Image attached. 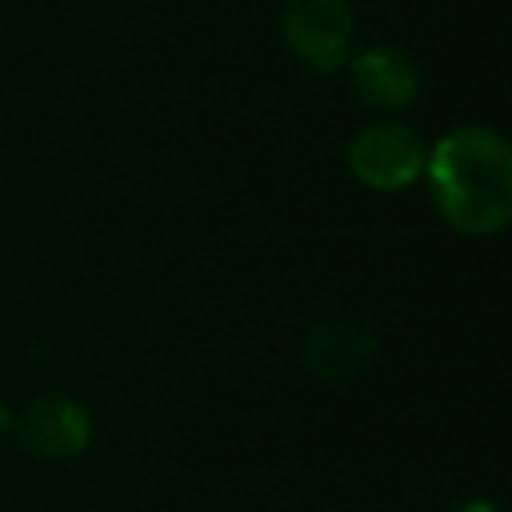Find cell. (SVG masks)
<instances>
[{"mask_svg": "<svg viewBox=\"0 0 512 512\" xmlns=\"http://www.w3.org/2000/svg\"><path fill=\"white\" fill-rule=\"evenodd\" d=\"M4 436H12V412L0 408V444H4Z\"/></svg>", "mask_w": 512, "mask_h": 512, "instance_id": "cell-8", "label": "cell"}, {"mask_svg": "<svg viewBox=\"0 0 512 512\" xmlns=\"http://www.w3.org/2000/svg\"><path fill=\"white\" fill-rule=\"evenodd\" d=\"M440 216L464 236H492L512 216V148L492 128H456L424 160Z\"/></svg>", "mask_w": 512, "mask_h": 512, "instance_id": "cell-1", "label": "cell"}, {"mask_svg": "<svg viewBox=\"0 0 512 512\" xmlns=\"http://www.w3.org/2000/svg\"><path fill=\"white\" fill-rule=\"evenodd\" d=\"M284 40L292 56L312 72H336L352 60L356 20L348 0H288Z\"/></svg>", "mask_w": 512, "mask_h": 512, "instance_id": "cell-3", "label": "cell"}, {"mask_svg": "<svg viewBox=\"0 0 512 512\" xmlns=\"http://www.w3.org/2000/svg\"><path fill=\"white\" fill-rule=\"evenodd\" d=\"M304 368L316 376V380H332V384H344L352 376H360L376 356H380V340L372 328H364L360 320H316L304 336Z\"/></svg>", "mask_w": 512, "mask_h": 512, "instance_id": "cell-5", "label": "cell"}, {"mask_svg": "<svg viewBox=\"0 0 512 512\" xmlns=\"http://www.w3.org/2000/svg\"><path fill=\"white\" fill-rule=\"evenodd\" d=\"M348 88L364 108L396 112V108L412 104V96L420 88V76H416V64L400 48H368L352 60Z\"/></svg>", "mask_w": 512, "mask_h": 512, "instance_id": "cell-6", "label": "cell"}, {"mask_svg": "<svg viewBox=\"0 0 512 512\" xmlns=\"http://www.w3.org/2000/svg\"><path fill=\"white\" fill-rule=\"evenodd\" d=\"M12 436L40 460H72L92 440V416L68 396H40L20 416H12Z\"/></svg>", "mask_w": 512, "mask_h": 512, "instance_id": "cell-4", "label": "cell"}, {"mask_svg": "<svg viewBox=\"0 0 512 512\" xmlns=\"http://www.w3.org/2000/svg\"><path fill=\"white\" fill-rule=\"evenodd\" d=\"M452 512H496V504H492V500H480V496H472V500L456 504Z\"/></svg>", "mask_w": 512, "mask_h": 512, "instance_id": "cell-7", "label": "cell"}, {"mask_svg": "<svg viewBox=\"0 0 512 512\" xmlns=\"http://www.w3.org/2000/svg\"><path fill=\"white\" fill-rule=\"evenodd\" d=\"M428 148L424 140L400 120H376L360 128L348 144V168L360 184L376 192H400L424 176Z\"/></svg>", "mask_w": 512, "mask_h": 512, "instance_id": "cell-2", "label": "cell"}]
</instances>
